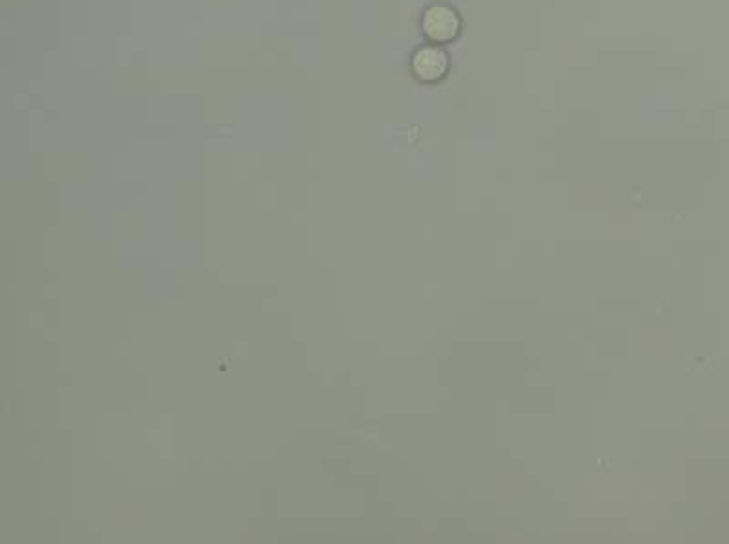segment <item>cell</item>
Segmentation results:
<instances>
[{"label":"cell","mask_w":729,"mask_h":544,"mask_svg":"<svg viewBox=\"0 0 729 544\" xmlns=\"http://www.w3.org/2000/svg\"><path fill=\"white\" fill-rule=\"evenodd\" d=\"M423 31L434 42H449L460 31V16L449 5H432L423 15Z\"/></svg>","instance_id":"obj_1"},{"label":"cell","mask_w":729,"mask_h":544,"mask_svg":"<svg viewBox=\"0 0 729 544\" xmlns=\"http://www.w3.org/2000/svg\"><path fill=\"white\" fill-rule=\"evenodd\" d=\"M412 69L423 82L439 80L449 69V58L441 47L425 46L416 51L412 58Z\"/></svg>","instance_id":"obj_2"}]
</instances>
